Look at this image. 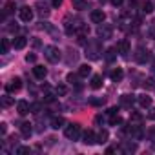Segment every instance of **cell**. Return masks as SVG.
Returning a JSON list of instances; mask_svg holds the SVG:
<instances>
[{
    "label": "cell",
    "mask_w": 155,
    "mask_h": 155,
    "mask_svg": "<svg viewBox=\"0 0 155 155\" xmlns=\"http://www.w3.org/2000/svg\"><path fill=\"white\" fill-rule=\"evenodd\" d=\"M99 53H102V51H101V42H99V40L88 42V46H86V57L91 58V60H97V58L101 57Z\"/></svg>",
    "instance_id": "cell-1"
},
{
    "label": "cell",
    "mask_w": 155,
    "mask_h": 155,
    "mask_svg": "<svg viewBox=\"0 0 155 155\" xmlns=\"http://www.w3.org/2000/svg\"><path fill=\"white\" fill-rule=\"evenodd\" d=\"M44 57L48 58V62H51V64H55V62H58L60 60V51H58V48H55V46H46L44 48Z\"/></svg>",
    "instance_id": "cell-2"
},
{
    "label": "cell",
    "mask_w": 155,
    "mask_h": 155,
    "mask_svg": "<svg viewBox=\"0 0 155 155\" xmlns=\"http://www.w3.org/2000/svg\"><path fill=\"white\" fill-rule=\"evenodd\" d=\"M64 133H66V137L69 140H79V137H81V126L79 124H68L66 130H64Z\"/></svg>",
    "instance_id": "cell-3"
},
{
    "label": "cell",
    "mask_w": 155,
    "mask_h": 155,
    "mask_svg": "<svg viewBox=\"0 0 155 155\" xmlns=\"http://www.w3.org/2000/svg\"><path fill=\"white\" fill-rule=\"evenodd\" d=\"M111 33H113V28L110 26V24H99V28H97V35L101 37V40H108V38H111Z\"/></svg>",
    "instance_id": "cell-4"
},
{
    "label": "cell",
    "mask_w": 155,
    "mask_h": 155,
    "mask_svg": "<svg viewBox=\"0 0 155 155\" xmlns=\"http://www.w3.org/2000/svg\"><path fill=\"white\" fill-rule=\"evenodd\" d=\"M18 15H20V20H24V22H31V20H33V9H31L29 6L20 8V9H18Z\"/></svg>",
    "instance_id": "cell-5"
},
{
    "label": "cell",
    "mask_w": 155,
    "mask_h": 155,
    "mask_svg": "<svg viewBox=\"0 0 155 155\" xmlns=\"http://www.w3.org/2000/svg\"><path fill=\"white\" fill-rule=\"evenodd\" d=\"M148 58H150V53H148V49H144V48H137L135 60H137L139 64H144V62H148Z\"/></svg>",
    "instance_id": "cell-6"
},
{
    "label": "cell",
    "mask_w": 155,
    "mask_h": 155,
    "mask_svg": "<svg viewBox=\"0 0 155 155\" xmlns=\"http://www.w3.org/2000/svg\"><path fill=\"white\" fill-rule=\"evenodd\" d=\"M90 18H91V22H93V24H102V22H104V18H106V15H104V11H102V9H95V11H91Z\"/></svg>",
    "instance_id": "cell-7"
},
{
    "label": "cell",
    "mask_w": 155,
    "mask_h": 155,
    "mask_svg": "<svg viewBox=\"0 0 155 155\" xmlns=\"http://www.w3.org/2000/svg\"><path fill=\"white\" fill-rule=\"evenodd\" d=\"M130 42L126 40V38H122V40H119V44H117V51L122 55V57H128V53H130Z\"/></svg>",
    "instance_id": "cell-8"
},
{
    "label": "cell",
    "mask_w": 155,
    "mask_h": 155,
    "mask_svg": "<svg viewBox=\"0 0 155 155\" xmlns=\"http://www.w3.org/2000/svg\"><path fill=\"white\" fill-rule=\"evenodd\" d=\"M20 88H22V81L18 79V77H15V79H13V81H11L8 86H6V90H8L9 93H17Z\"/></svg>",
    "instance_id": "cell-9"
},
{
    "label": "cell",
    "mask_w": 155,
    "mask_h": 155,
    "mask_svg": "<svg viewBox=\"0 0 155 155\" xmlns=\"http://www.w3.org/2000/svg\"><path fill=\"white\" fill-rule=\"evenodd\" d=\"M17 111H18V115H28V113L31 111V104H29L28 101H18Z\"/></svg>",
    "instance_id": "cell-10"
},
{
    "label": "cell",
    "mask_w": 155,
    "mask_h": 155,
    "mask_svg": "<svg viewBox=\"0 0 155 155\" xmlns=\"http://www.w3.org/2000/svg\"><path fill=\"white\" fill-rule=\"evenodd\" d=\"M135 104V97L133 95H120V106L122 108H131Z\"/></svg>",
    "instance_id": "cell-11"
},
{
    "label": "cell",
    "mask_w": 155,
    "mask_h": 155,
    "mask_svg": "<svg viewBox=\"0 0 155 155\" xmlns=\"http://www.w3.org/2000/svg\"><path fill=\"white\" fill-rule=\"evenodd\" d=\"M82 142H84V144H95V142H97V135H95L91 130H88V131H84V135H82Z\"/></svg>",
    "instance_id": "cell-12"
},
{
    "label": "cell",
    "mask_w": 155,
    "mask_h": 155,
    "mask_svg": "<svg viewBox=\"0 0 155 155\" xmlns=\"http://www.w3.org/2000/svg\"><path fill=\"white\" fill-rule=\"evenodd\" d=\"M110 77H111V81H113V82H120V81H122V77H124V71H122L120 68H115V69L110 73Z\"/></svg>",
    "instance_id": "cell-13"
},
{
    "label": "cell",
    "mask_w": 155,
    "mask_h": 155,
    "mask_svg": "<svg viewBox=\"0 0 155 155\" xmlns=\"http://www.w3.org/2000/svg\"><path fill=\"white\" fill-rule=\"evenodd\" d=\"M26 44H28L26 37H15L13 38V48L15 49H22V48H26Z\"/></svg>",
    "instance_id": "cell-14"
},
{
    "label": "cell",
    "mask_w": 155,
    "mask_h": 155,
    "mask_svg": "<svg viewBox=\"0 0 155 155\" xmlns=\"http://www.w3.org/2000/svg\"><path fill=\"white\" fill-rule=\"evenodd\" d=\"M64 117H60V115H55V117H51V128L53 130H58V128H62L64 126Z\"/></svg>",
    "instance_id": "cell-15"
},
{
    "label": "cell",
    "mask_w": 155,
    "mask_h": 155,
    "mask_svg": "<svg viewBox=\"0 0 155 155\" xmlns=\"http://www.w3.org/2000/svg\"><path fill=\"white\" fill-rule=\"evenodd\" d=\"M33 75L37 77V79H40V81H42L44 77L48 75V69H46L44 66H35V68H33Z\"/></svg>",
    "instance_id": "cell-16"
},
{
    "label": "cell",
    "mask_w": 155,
    "mask_h": 155,
    "mask_svg": "<svg viewBox=\"0 0 155 155\" xmlns=\"http://www.w3.org/2000/svg\"><path fill=\"white\" fill-rule=\"evenodd\" d=\"M115 51H117V48H108V49L104 51V58H106L108 62H113V60H115V57H117V53H115Z\"/></svg>",
    "instance_id": "cell-17"
},
{
    "label": "cell",
    "mask_w": 155,
    "mask_h": 155,
    "mask_svg": "<svg viewBox=\"0 0 155 155\" xmlns=\"http://www.w3.org/2000/svg\"><path fill=\"white\" fill-rule=\"evenodd\" d=\"M20 133H22L24 137H29V135L33 133V128H31V124H29V122H22V124H20Z\"/></svg>",
    "instance_id": "cell-18"
},
{
    "label": "cell",
    "mask_w": 155,
    "mask_h": 155,
    "mask_svg": "<svg viewBox=\"0 0 155 155\" xmlns=\"http://www.w3.org/2000/svg\"><path fill=\"white\" fill-rule=\"evenodd\" d=\"M79 75L82 77V79H86L88 75H91V66H90V64H82V66L79 68Z\"/></svg>",
    "instance_id": "cell-19"
},
{
    "label": "cell",
    "mask_w": 155,
    "mask_h": 155,
    "mask_svg": "<svg viewBox=\"0 0 155 155\" xmlns=\"http://www.w3.org/2000/svg\"><path fill=\"white\" fill-rule=\"evenodd\" d=\"M73 9H79V11L88 9V2L86 0H73Z\"/></svg>",
    "instance_id": "cell-20"
},
{
    "label": "cell",
    "mask_w": 155,
    "mask_h": 155,
    "mask_svg": "<svg viewBox=\"0 0 155 155\" xmlns=\"http://www.w3.org/2000/svg\"><path fill=\"white\" fill-rule=\"evenodd\" d=\"M101 86H102V77L101 75H93L91 77V88L93 90H99Z\"/></svg>",
    "instance_id": "cell-21"
},
{
    "label": "cell",
    "mask_w": 155,
    "mask_h": 155,
    "mask_svg": "<svg viewBox=\"0 0 155 155\" xmlns=\"http://www.w3.org/2000/svg\"><path fill=\"white\" fill-rule=\"evenodd\" d=\"M139 104H140L142 108H150V106H151V97H148V95H140V97H139Z\"/></svg>",
    "instance_id": "cell-22"
},
{
    "label": "cell",
    "mask_w": 155,
    "mask_h": 155,
    "mask_svg": "<svg viewBox=\"0 0 155 155\" xmlns=\"http://www.w3.org/2000/svg\"><path fill=\"white\" fill-rule=\"evenodd\" d=\"M130 122H131V124H140V122H142V115L137 113V111H131V115H130Z\"/></svg>",
    "instance_id": "cell-23"
},
{
    "label": "cell",
    "mask_w": 155,
    "mask_h": 155,
    "mask_svg": "<svg viewBox=\"0 0 155 155\" xmlns=\"http://www.w3.org/2000/svg\"><path fill=\"white\" fill-rule=\"evenodd\" d=\"M97 142H99V144L108 142V131H106V130H101V131L97 133Z\"/></svg>",
    "instance_id": "cell-24"
},
{
    "label": "cell",
    "mask_w": 155,
    "mask_h": 155,
    "mask_svg": "<svg viewBox=\"0 0 155 155\" xmlns=\"http://www.w3.org/2000/svg\"><path fill=\"white\" fill-rule=\"evenodd\" d=\"M37 9H38V15H42V17H48V15H49L48 6H46V4H42V2H38V4H37Z\"/></svg>",
    "instance_id": "cell-25"
},
{
    "label": "cell",
    "mask_w": 155,
    "mask_h": 155,
    "mask_svg": "<svg viewBox=\"0 0 155 155\" xmlns=\"http://www.w3.org/2000/svg\"><path fill=\"white\" fill-rule=\"evenodd\" d=\"M122 150H124L126 153H133V151L137 150V144H135V142H124V144H122Z\"/></svg>",
    "instance_id": "cell-26"
},
{
    "label": "cell",
    "mask_w": 155,
    "mask_h": 155,
    "mask_svg": "<svg viewBox=\"0 0 155 155\" xmlns=\"http://www.w3.org/2000/svg\"><path fill=\"white\" fill-rule=\"evenodd\" d=\"M55 93H57L58 97H64V95L68 93V86H64V84H58V86L55 88Z\"/></svg>",
    "instance_id": "cell-27"
},
{
    "label": "cell",
    "mask_w": 155,
    "mask_h": 155,
    "mask_svg": "<svg viewBox=\"0 0 155 155\" xmlns=\"http://www.w3.org/2000/svg\"><path fill=\"white\" fill-rule=\"evenodd\" d=\"M110 124H111V126H119V124H122V119L119 117V113L110 115Z\"/></svg>",
    "instance_id": "cell-28"
},
{
    "label": "cell",
    "mask_w": 155,
    "mask_h": 155,
    "mask_svg": "<svg viewBox=\"0 0 155 155\" xmlns=\"http://www.w3.org/2000/svg\"><path fill=\"white\" fill-rule=\"evenodd\" d=\"M104 102H106V101H104L102 97H91V99H90V104H91V106H102Z\"/></svg>",
    "instance_id": "cell-29"
},
{
    "label": "cell",
    "mask_w": 155,
    "mask_h": 155,
    "mask_svg": "<svg viewBox=\"0 0 155 155\" xmlns=\"http://www.w3.org/2000/svg\"><path fill=\"white\" fill-rule=\"evenodd\" d=\"M79 77H81V75H73V73H69V75H68V82H69V84H75V86H79Z\"/></svg>",
    "instance_id": "cell-30"
},
{
    "label": "cell",
    "mask_w": 155,
    "mask_h": 155,
    "mask_svg": "<svg viewBox=\"0 0 155 155\" xmlns=\"http://www.w3.org/2000/svg\"><path fill=\"white\" fill-rule=\"evenodd\" d=\"M15 9H17V8H15V2H8V4L4 6V13H6V15H9V13H13Z\"/></svg>",
    "instance_id": "cell-31"
},
{
    "label": "cell",
    "mask_w": 155,
    "mask_h": 155,
    "mask_svg": "<svg viewBox=\"0 0 155 155\" xmlns=\"http://www.w3.org/2000/svg\"><path fill=\"white\" fill-rule=\"evenodd\" d=\"M142 86H144L146 90L155 88V81H153V79H144V81H142Z\"/></svg>",
    "instance_id": "cell-32"
},
{
    "label": "cell",
    "mask_w": 155,
    "mask_h": 155,
    "mask_svg": "<svg viewBox=\"0 0 155 155\" xmlns=\"http://www.w3.org/2000/svg\"><path fill=\"white\" fill-rule=\"evenodd\" d=\"M15 101H13V97H9V95H6V97H2V106L4 108H8V106H11Z\"/></svg>",
    "instance_id": "cell-33"
},
{
    "label": "cell",
    "mask_w": 155,
    "mask_h": 155,
    "mask_svg": "<svg viewBox=\"0 0 155 155\" xmlns=\"http://www.w3.org/2000/svg\"><path fill=\"white\" fill-rule=\"evenodd\" d=\"M8 49H9V42H8V38H2V44H0V53H8Z\"/></svg>",
    "instance_id": "cell-34"
},
{
    "label": "cell",
    "mask_w": 155,
    "mask_h": 155,
    "mask_svg": "<svg viewBox=\"0 0 155 155\" xmlns=\"http://www.w3.org/2000/svg\"><path fill=\"white\" fill-rule=\"evenodd\" d=\"M153 11V4L151 2H144L142 4V13H151Z\"/></svg>",
    "instance_id": "cell-35"
},
{
    "label": "cell",
    "mask_w": 155,
    "mask_h": 155,
    "mask_svg": "<svg viewBox=\"0 0 155 155\" xmlns=\"http://www.w3.org/2000/svg\"><path fill=\"white\" fill-rule=\"evenodd\" d=\"M26 153H31V150L28 146H18L17 148V155H26Z\"/></svg>",
    "instance_id": "cell-36"
},
{
    "label": "cell",
    "mask_w": 155,
    "mask_h": 155,
    "mask_svg": "<svg viewBox=\"0 0 155 155\" xmlns=\"http://www.w3.org/2000/svg\"><path fill=\"white\" fill-rule=\"evenodd\" d=\"M40 110H42V104H40V102H33V104H31V111H33V113H38Z\"/></svg>",
    "instance_id": "cell-37"
},
{
    "label": "cell",
    "mask_w": 155,
    "mask_h": 155,
    "mask_svg": "<svg viewBox=\"0 0 155 155\" xmlns=\"http://www.w3.org/2000/svg\"><path fill=\"white\" fill-rule=\"evenodd\" d=\"M26 60H28V62H35V60H37V55H35V53H28V55H26Z\"/></svg>",
    "instance_id": "cell-38"
},
{
    "label": "cell",
    "mask_w": 155,
    "mask_h": 155,
    "mask_svg": "<svg viewBox=\"0 0 155 155\" xmlns=\"http://www.w3.org/2000/svg\"><path fill=\"white\" fill-rule=\"evenodd\" d=\"M150 37L151 38H155V20L151 22V26H150Z\"/></svg>",
    "instance_id": "cell-39"
},
{
    "label": "cell",
    "mask_w": 155,
    "mask_h": 155,
    "mask_svg": "<svg viewBox=\"0 0 155 155\" xmlns=\"http://www.w3.org/2000/svg\"><path fill=\"white\" fill-rule=\"evenodd\" d=\"M6 131H8V124H0V135H6Z\"/></svg>",
    "instance_id": "cell-40"
},
{
    "label": "cell",
    "mask_w": 155,
    "mask_h": 155,
    "mask_svg": "<svg viewBox=\"0 0 155 155\" xmlns=\"http://www.w3.org/2000/svg\"><path fill=\"white\" fill-rule=\"evenodd\" d=\"M51 6L53 8H60L62 6V0H51Z\"/></svg>",
    "instance_id": "cell-41"
},
{
    "label": "cell",
    "mask_w": 155,
    "mask_h": 155,
    "mask_svg": "<svg viewBox=\"0 0 155 155\" xmlns=\"http://www.w3.org/2000/svg\"><path fill=\"white\" fill-rule=\"evenodd\" d=\"M148 133H150V139H151V140H153V144H155V126H153Z\"/></svg>",
    "instance_id": "cell-42"
},
{
    "label": "cell",
    "mask_w": 155,
    "mask_h": 155,
    "mask_svg": "<svg viewBox=\"0 0 155 155\" xmlns=\"http://www.w3.org/2000/svg\"><path fill=\"white\" fill-rule=\"evenodd\" d=\"M115 113H119L117 108H110V110H108V115H115Z\"/></svg>",
    "instance_id": "cell-43"
},
{
    "label": "cell",
    "mask_w": 155,
    "mask_h": 155,
    "mask_svg": "<svg viewBox=\"0 0 155 155\" xmlns=\"http://www.w3.org/2000/svg\"><path fill=\"white\" fill-rule=\"evenodd\" d=\"M122 2H124V0H111V4H113V6H120Z\"/></svg>",
    "instance_id": "cell-44"
},
{
    "label": "cell",
    "mask_w": 155,
    "mask_h": 155,
    "mask_svg": "<svg viewBox=\"0 0 155 155\" xmlns=\"http://www.w3.org/2000/svg\"><path fill=\"white\" fill-rule=\"evenodd\" d=\"M150 119H151V120H155V108L150 111Z\"/></svg>",
    "instance_id": "cell-45"
},
{
    "label": "cell",
    "mask_w": 155,
    "mask_h": 155,
    "mask_svg": "<svg viewBox=\"0 0 155 155\" xmlns=\"http://www.w3.org/2000/svg\"><path fill=\"white\" fill-rule=\"evenodd\" d=\"M151 73H153V75H155V60H153V62H151Z\"/></svg>",
    "instance_id": "cell-46"
}]
</instances>
